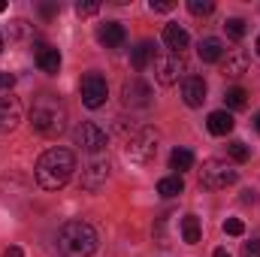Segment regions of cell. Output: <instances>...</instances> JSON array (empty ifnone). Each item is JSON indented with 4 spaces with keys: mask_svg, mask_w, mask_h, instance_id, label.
Listing matches in <instances>:
<instances>
[{
    "mask_svg": "<svg viewBox=\"0 0 260 257\" xmlns=\"http://www.w3.org/2000/svg\"><path fill=\"white\" fill-rule=\"evenodd\" d=\"M76 173V154L70 148H49L37 160V185L43 191H58Z\"/></svg>",
    "mask_w": 260,
    "mask_h": 257,
    "instance_id": "6da1fadb",
    "label": "cell"
},
{
    "mask_svg": "<svg viewBox=\"0 0 260 257\" xmlns=\"http://www.w3.org/2000/svg\"><path fill=\"white\" fill-rule=\"evenodd\" d=\"M67 121H70V115H67V106L61 103V97L40 94L34 100V106H30V124H34V130L40 136H49V139L61 136L67 130Z\"/></svg>",
    "mask_w": 260,
    "mask_h": 257,
    "instance_id": "7a4b0ae2",
    "label": "cell"
},
{
    "mask_svg": "<svg viewBox=\"0 0 260 257\" xmlns=\"http://www.w3.org/2000/svg\"><path fill=\"white\" fill-rule=\"evenodd\" d=\"M58 251L64 257H91L97 251V233L85 221H67L58 230Z\"/></svg>",
    "mask_w": 260,
    "mask_h": 257,
    "instance_id": "3957f363",
    "label": "cell"
},
{
    "mask_svg": "<svg viewBox=\"0 0 260 257\" xmlns=\"http://www.w3.org/2000/svg\"><path fill=\"white\" fill-rule=\"evenodd\" d=\"M239 179V173L233 167H227V160H206L203 170H200V188L206 191H221V188H230L233 182Z\"/></svg>",
    "mask_w": 260,
    "mask_h": 257,
    "instance_id": "277c9868",
    "label": "cell"
},
{
    "mask_svg": "<svg viewBox=\"0 0 260 257\" xmlns=\"http://www.w3.org/2000/svg\"><path fill=\"white\" fill-rule=\"evenodd\" d=\"M157 154V133L151 127H142L136 133H130L127 139V160L133 164H151Z\"/></svg>",
    "mask_w": 260,
    "mask_h": 257,
    "instance_id": "5b68a950",
    "label": "cell"
},
{
    "mask_svg": "<svg viewBox=\"0 0 260 257\" xmlns=\"http://www.w3.org/2000/svg\"><path fill=\"white\" fill-rule=\"evenodd\" d=\"M79 94H82V103L88 109H100L109 97V85L100 73H85L82 82H79Z\"/></svg>",
    "mask_w": 260,
    "mask_h": 257,
    "instance_id": "8992f818",
    "label": "cell"
},
{
    "mask_svg": "<svg viewBox=\"0 0 260 257\" xmlns=\"http://www.w3.org/2000/svg\"><path fill=\"white\" fill-rule=\"evenodd\" d=\"M121 100H124V106H130V109H148L151 100H154L151 85L145 79H139V76H130V79H124V85H121Z\"/></svg>",
    "mask_w": 260,
    "mask_h": 257,
    "instance_id": "52a82bcc",
    "label": "cell"
},
{
    "mask_svg": "<svg viewBox=\"0 0 260 257\" xmlns=\"http://www.w3.org/2000/svg\"><path fill=\"white\" fill-rule=\"evenodd\" d=\"M182 73H185V61H182V55H173V52L154 55V79H157L160 85H176Z\"/></svg>",
    "mask_w": 260,
    "mask_h": 257,
    "instance_id": "ba28073f",
    "label": "cell"
},
{
    "mask_svg": "<svg viewBox=\"0 0 260 257\" xmlns=\"http://www.w3.org/2000/svg\"><path fill=\"white\" fill-rule=\"evenodd\" d=\"M73 136H76V145H82L91 154H97V151L106 148V133H103V127H97L94 121H82Z\"/></svg>",
    "mask_w": 260,
    "mask_h": 257,
    "instance_id": "9c48e42d",
    "label": "cell"
},
{
    "mask_svg": "<svg viewBox=\"0 0 260 257\" xmlns=\"http://www.w3.org/2000/svg\"><path fill=\"white\" fill-rule=\"evenodd\" d=\"M97 40H100V46H106V49H121V46L127 43V30H124L121 21H106V24L97 27Z\"/></svg>",
    "mask_w": 260,
    "mask_h": 257,
    "instance_id": "30bf717a",
    "label": "cell"
},
{
    "mask_svg": "<svg viewBox=\"0 0 260 257\" xmlns=\"http://www.w3.org/2000/svg\"><path fill=\"white\" fill-rule=\"evenodd\" d=\"M34 58H37V67L43 73H49V76H55L61 70V52L55 46H49V43H37L34 46Z\"/></svg>",
    "mask_w": 260,
    "mask_h": 257,
    "instance_id": "8fae6325",
    "label": "cell"
},
{
    "mask_svg": "<svg viewBox=\"0 0 260 257\" xmlns=\"http://www.w3.org/2000/svg\"><path fill=\"white\" fill-rule=\"evenodd\" d=\"M18 121H21V103H18V97H0V133L15 130Z\"/></svg>",
    "mask_w": 260,
    "mask_h": 257,
    "instance_id": "7c38bea8",
    "label": "cell"
},
{
    "mask_svg": "<svg viewBox=\"0 0 260 257\" xmlns=\"http://www.w3.org/2000/svg\"><path fill=\"white\" fill-rule=\"evenodd\" d=\"M182 100H185V106H203V100H206V82L200 79V76H185L182 79Z\"/></svg>",
    "mask_w": 260,
    "mask_h": 257,
    "instance_id": "4fadbf2b",
    "label": "cell"
},
{
    "mask_svg": "<svg viewBox=\"0 0 260 257\" xmlns=\"http://www.w3.org/2000/svg\"><path fill=\"white\" fill-rule=\"evenodd\" d=\"M109 176V164L106 160H91L85 170H82V188L85 191H97Z\"/></svg>",
    "mask_w": 260,
    "mask_h": 257,
    "instance_id": "5bb4252c",
    "label": "cell"
},
{
    "mask_svg": "<svg viewBox=\"0 0 260 257\" xmlns=\"http://www.w3.org/2000/svg\"><path fill=\"white\" fill-rule=\"evenodd\" d=\"M164 43H167V49L173 55H185V49L191 46V37H188V30L182 24H167L164 27Z\"/></svg>",
    "mask_w": 260,
    "mask_h": 257,
    "instance_id": "9a60e30c",
    "label": "cell"
},
{
    "mask_svg": "<svg viewBox=\"0 0 260 257\" xmlns=\"http://www.w3.org/2000/svg\"><path fill=\"white\" fill-rule=\"evenodd\" d=\"M221 73H224L227 79H239V76H245V73H248V55H245L242 49H236V52H227Z\"/></svg>",
    "mask_w": 260,
    "mask_h": 257,
    "instance_id": "2e32d148",
    "label": "cell"
},
{
    "mask_svg": "<svg viewBox=\"0 0 260 257\" xmlns=\"http://www.w3.org/2000/svg\"><path fill=\"white\" fill-rule=\"evenodd\" d=\"M197 55H200V61H203V64H215V61H221V58H224V43H221L218 37H206V40H200Z\"/></svg>",
    "mask_w": 260,
    "mask_h": 257,
    "instance_id": "e0dca14e",
    "label": "cell"
},
{
    "mask_svg": "<svg viewBox=\"0 0 260 257\" xmlns=\"http://www.w3.org/2000/svg\"><path fill=\"white\" fill-rule=\"evenodd\" d=\"M206 127H209V133H215V136H227L230 130L236 127V121H233V115L227 109H215V112H209Z\"/></svg>",
    "mask_w": 260,
    "mask_h": 257,
    "instance_id": "ac0fdd59",
    "label": "cell"
},
{
    "mask_svg": "<svg viewBox=\"0 0 260 257\" xmlns=\"http://www.w3.org/2000/svg\"><path fill=\"white\" fill-rule=\"evenodd\" d=\"M130 64H133V70H136V73H139V70H145L148 64H154V43L142 40V43L130 52Z\"/></svg>",
    "mask_w": 260,
    "mask_h": 257,
    "instance_id": "d6986e66",
    "label": "cell"
},
{
    "mask_svg": "<svg viewBox=\"0 0 260 257\" xmlns=\"http://www.w3.org/2000/svg\"><path fill=\"white\" fill-rule=\"evenodd\" d=\"M182 239H185L188 245H197V242L203 239V227H200V218H197V215H185V218H182Z\"/></svg>",
    "mask_w": 260,
    "mask_h": 257,
    "instance_id": "ffe728a7",
    "label": "cell"
},
{
    "mask_svg": "<svg viewBox=\"0 0 260 257\" xmlns=\"http://www.w3.org/2000/svg\"><path fill=\"white\" fill-rule=\"evenodd\" d=\"M182 191H185V182H182L179 173H176V176H164V179L157 182V194L167 197V200H170V197H179Z\"/></svg>",
    "mask_w": 260,
    "mask_h": 257,
    "instance_id": "44dd1931",
    "label": "cell"
},
{
    "mask_svg": "<svg viewBox=\"0 0 260 257\" xmlns=\"http://www.w3.org/2000/svg\"><path fill=\"white\" fill-rule=\"evenodd\" d=\"M170 167L179 170V173L191 170V167H194V151H188V148H176V151L170 154Z\"/></svg>",
    "mask_w": 260,
    "mask_h": 257,
    "instance_id": "7402d4cb",
    "label": "cell"
},
{
    "mask_svg": "<svg viewBox=\"0 0 260 257\" xmlns=\"http://www.w3.org/2000/svg\"><path fill=\"white\" fill-rule=\"evenodd\" d=\"M224 30H227V37L242 40V37L248 34V21H245V18H227V21H224Z\"/></svg>",
    "mask_w": 260,
    "mask_h": 257,
    "instance_id": "603a6c76",
    "label": "cell"
},
{
    "mask_svg": "<svg viewBox=\"0 0 260 257\" xmlns=\"http://www.w3.org/2000/svg\"><path fill=\"white\" fill-rule=\"evenodd\" d=\"M224 100H227V109H245L248 94H245V88H230V91L224 94Z\"/></svg>",
    "mask_w": 260,
    "mask_h": 257,
    "instance_id": "cb8c5ba5",
    "label": "cell"
},
{
    "mask_svg": "<svg viewBox=\"0 0 260 257\" xmlns=\"http://www.w3.org/2000/svg\"><path fill=\"white\" fill-rule=\"evenodd\" d=\"M227 151H230V157H233L236 164H245V160L251 157V148H248L245 142H239V139H233V142L227 145Z\"/></svg>",
    "mask_w": 260,
    "mask_h": 257,
    "instance_id": "d4e9b609",
    "label": "cell"
},
{
    "mask_svg": "<svg viewBox=\"0 0 260 257\" xmlns=\"http://www.w3.org/2000/svg\"><path fill=\"white\" fill-rule=\"evenodd\" d=\"M188 9H191V15H212L215 3L212 0H188Z\"/></svg>",
    "mask_w": 260,
    "mask_h": 257,
    "instance_id": "484cf974",
    "label": "cell"
},
{
    "mask_svg": "<svg viewBox=\"0 0 260 257\" xmlns=\"http://www.w3.org/2000/svg\"><path fill=\"white\" fill-rule=\"evenodd\" d=\"M224 233H227V236H242V233H245V224H242L239 218H227V221H224Z\"/></svg>",
    "mask_w": 260,
    "mask_h": 257,
    "instance_id": "4316f807",
    "label": "cell"
},
{
    "mask_svg": "<svg viewBox=\"0 0 260 257\" xmlns=\"http://www.w3.org/2000/svg\"><path fill=\"white\" fill-rule=\"evenodd\" d=\"M76 12H79V15H97V12H100V3H82V0H79V3H76Z\"/></svg>",
    "mask_w": 260,
    "mask_h": 257,
    "instance_id": "83f0119b",
    "label": "cell"
},
{
    "mask_svg": "<svg viewBox=\"0 0 260 257\" xmlns=\"http://www.w3.org/2000/svg\"><path fill=\"white\" fill-rule=\"evenodd\" d=\"M148 6H151V12H173V9H176L173 0H151Z\"/></svg>",
    "mask_w": 260,
    "mask_h": 257,
    "instance_id": "f1b7e54d",
    "label": "cell"
},
{
    "mask_svg": "<svg viewBox=\"0 0 260 257\" xmlns=\"http://www.w3.org/2000/svg\"><path fill=\"white\" fill-rule=\"evenodd\" d=\"M242 257H260V239L245 242V245H242Z\"/></svg>",
    "mask_w": 260,
    "mask_h": 257,
    "instance_id": "f546056e",
    "label": "cell"
},
{
    "mask_svg": "<svg viewBox=\"0 0 260 257\" xmlns=\"http://www.w3.org/2000/svg\"><path fill=\"white\" fill-rule=\"evenodd\" d=\"M58 3H40V12H43V18H55L58 15Z\"/></svg>",
    "mask_w": 260,
    "mask_h": 257,
    "instance_id": "4dcf8cb0",
    "label": "cell"
},
{
    "mask_svg": "<svg viewBox=\"0 0 260 257\" xmlns=\"http://www.w3.org/2000/svg\"><path fill=\"white\" fill-rule=\"evenodd\" d=\"M12 85H15V76L6 73V70H0V91H9Z\"/></svg>",
    "mask_w": 260,
    "mask_h": 257,
    "instance_id": "1f68e13d",
    "label": "cell"
},
{
    "mask_svg": "<svg viewBox=\"0 0 260 257\" xmlns=\"http://www.w3.org/2000/svg\"><path fill=\"white\" fill-rule=\"evenodd\" d=\"M3 257H24V251H21L18 245H9V248L3 251Z\"/></svg>",
    "mask_w": 260,
    "mask_h": 257,
    "instance_id": "d6a6232c",
    "label": "cell"
},
{
    "mask_svg": "<svg viewBox=\"0 0 260 257\" xmlns=\"http://www.w3.org/2000/svg\"><path fill=\"white\" fill-rule=\"evenodd\" d=\"M242 203H257V194L254 191H242Z\"/></svg>",
    "mask_w": 260,
    "mask_h": 257,
    "instance_id": "836d02e7",
    "label": "cell"
},
{
    "mask_svg": "<svg viewBox=\"0 0 260 257\" xmlns=\"http://www.w3.org/2000/svg\"><path fill=\"white\" fill-rule=\"evenodd\" d=\"M215 257H230V254H227V248H215Z\"/></svg>",
    "mask_w": 260,
    "mask_h": 257,
    "instance_id": "e575fe53",
    "label": "cell"
},
{
    "mask_svg": "<svg viewBox=\"0 0 260 257\" xmlns=\"http://www.w3.org/2000/svg\"><path fill=\"white\" fill-rule=\"evenodd\" d=\"M254 127H257V133H260V112H257V118H254Z\"/></svg>",
    "mask_w": 260,
    "mask_h": 257,
    "instance_id": "d590c367",
    "label": "cell"
},
{
    "mask_svg": "<svg viewBox=\"0 0 260 257\" xmlns=\"http://www.w3.org/2000/svg\"><path fill=\"white\" fill-rule=\"evenodd\" d=\"M0 12H6V3H3V0H0Z\"/></svg>",
    "mask_w": 260,
    "mask_h": 257,
    "instance_id": "8d00e7d4",
    "label": "cell"
},
{
    "mask_svg": "<svg viewBox=\"0 0 260 257\" xmlns=\"http://www.w3.org/2000/svg\"><path fill=\"white\" fill-rule=\"evenodd\" d=\"M254 49H257V55H260V37H257V46H254Z\"/></svg>",
    "mask_w": 260,
    "mask_h": 257,
    "instance_id": "74e56055",
    "label": "cell"
},
{
    "mask_svg": "<svg viewBox=\"0 0 260 257\" xmlns=\"http://www.w3.org/2000/svg\"><path fill=\"white\" fill-rule=\"evenodd\" d=\"M0 52H3V37H0Z\"/></svg>",
    "mask_w": 260,
    "mask_h": 257,
    "instance_id": "f35d334b",
    "label": "cell"
}]
</instances>
